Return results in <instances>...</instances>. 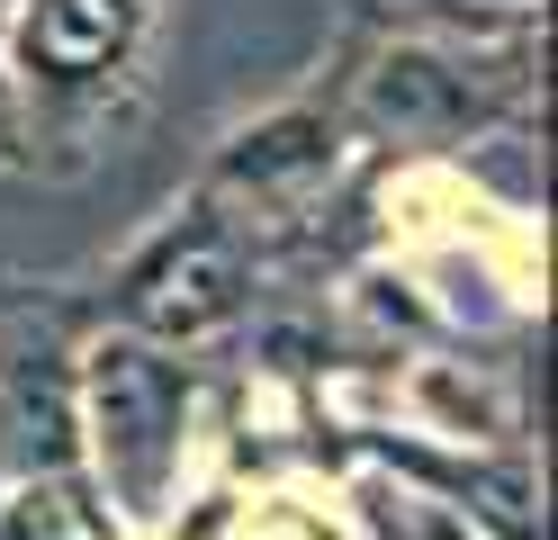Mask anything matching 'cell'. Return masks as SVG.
<instances>
[{
    "label": "cell",
    "instance_id": "obj_1",
    "mask_svg": "<svg viewBox=\"0 0 558 540\" xmlns=\"http://www.w3.org/2000/svg\"><path fill=\"white\" fill-rule=\"evenodd\" d=\"M73 432L126 514H162L190 442V360L145 334H99L73 370Z\"/></svg>",
    "mask_w": 558,
    "mask_h": 540
},
{
    "label": "cell",
    "instance_id": "obj_2",
    "mask_svg": "<svg viewBox=\"0 0 558 540\" xmlns=\"http://www.w3.org/2000/svg\"><path fill=\"white\" fill-rule=\"evenodd\" d=\"M162 0H19L10 19V82L27 99V127L37 108H99L135 55L154 36Z\"/></svg>",
    "mask_w": 558,
    "mask_h": 540
},
{
    "label": "cell",
    "instance_id": "obj_3",
    "mask_svg": "<svg viewBox=\"0 0 558 540\" xmlns=\"http://www.w3.org/2000/svg\"><path fill=\"white\" fill-rule=\"evenodd\" d=\"M253 307V271H243V252L217 235V226H190V235H162L145 262L126 271L118 288V334H145L162 351H181V343H207V334H226V324Z\"/></svg>",
    "mask_w": 558,
    "mask_h": 540
},
{
    "label": "cell",
    "instance_id": "obj_4",
    "mask_svg": "<svg viewBox=\"0 0 558 540\" xmlns=\"http://www.w3.org/2000/svg\"><path fill=\"white\" fill-rule=\"evenodd\" d=\"M361 118L388 127L405 144H450L486 118H505V99L486 91V72L469 55H441V46H388L361 72Z\"/></svg>",
    "mask_w": 558,
    "mask_h": 540
},
{
    "label": "cell",
    "instance_id": "obj_5",
    "mask_svg": "<svg viewBox=\"0 0 558 540\" xmlns=\"http://www.w3.org/2000/svg\"><path fill=\"white\" fill-rule=\"evenodd\" d=\"M333 171V127L316 118H270L262 135H243L226 154V180H253V190H279V180H325Z\"/></svg>",
    "mask_w": 558,
    "mask_h": 540
},
{
    "label": "cell",
    "instance_id": "obj_6",
    "mask_svg": "<svg viewBox=\"0 0 558 540\" xmlns=\"http://www.w3.org/2000/svg\"><path fill=\"white\" fill-rule=\"evenodd\" d=\"M37 163V127H27V99L10 82V63H0V171H27Z\"/></svg>",
    "mask_w": 558,
    "mask_h": 540
},
{
    "label": "cell",
    "instance_id": "obj_7",
    "mask_svg": "<svg viewBox=\"0 0 558 540\" xmlns=\"http://www.w3.org/2000/svg\"><path fill=\"white\" fill-rule=\"evenodd\" d=\"M433 540H477V531H460V523H450V514H433Z\"/></svg>",
    "mask_w": 558,
    "mask_h": 540
}]
</instances>
